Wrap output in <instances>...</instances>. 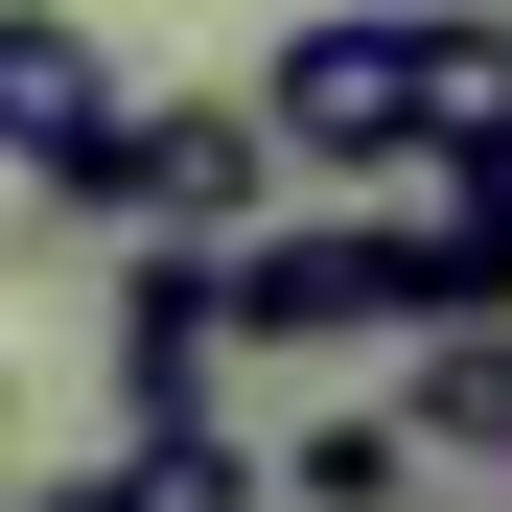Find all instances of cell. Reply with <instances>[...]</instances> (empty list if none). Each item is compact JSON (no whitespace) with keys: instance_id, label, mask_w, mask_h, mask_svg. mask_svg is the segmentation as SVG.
<instances>
[{"instance_id":"1","label":"cell","mask_w":512,"mask_h":512,"mask_svg":"<svg viewBox=\"0 0 512 512\" xmlns=\"http://www.w3.org/2000/svg\"><path fill=\"white\" fill-rule=\"evenodd\" d=\"M210 280H233V350H373L443 303L419 210H256V233H210Z\"/></svg>"},{"instance_id":"2","label":"cell","mask_w":512,"mask_h":512,"mask_svg":"<svg viewBox=\"0 0 512 512\" xmlns=\"http://www.w3.org/2000/svg\"><path fill=\"white\" fill-rule=\"evenodd\" d=\"M256 140H280V187H419V24L350 0V24H280L256 70Z\"/></svg>"},{"instance_id":"3","label":"cell","mask_w":512,"mask_h":512,"mask_svg":"<svg viewBox=\"0 0 512 512\" xmlns=\"http://www.w3.org/2000/svg\"><path fill=\"white\" fill-rule=\"evenodd\" d=\"M256 210H280V140H256V94H117L94 233H256Z\"/></svg>"},{"instance_id":"4","label":"cell","mask_w":512,"mask_h":512,"mask_svg":"<svg viewBox=\"0 0 512 512\" xmlns=\"http://www.w3.org/2000/svg\"><path fill=\"white\" fill-rule=\"evenodd\" d=\"M94 163H117V47L70 24V0H0V187L94 210Z\"/></svg>"},{"instance_id":"5","label":"cell","mask_w":512,"mask_h":512,"mask_svg":"<svg viewBox=\"0 0 512 512\" xmlns=\"http://www.w3.org/2000/svg\"><path fill=\"white\" fill-rule=\"evenodd\" d=\"M94 350H117V419H187V396L233 373V280H210V233H140V256H117V326H94Z\"/></svg>"},{"instance_id":"6","label":"cell","mask_w":512,"mask_h":512,"mask_svg":"<svg viewBox=\"0 0 512 512\" xmlns=\"http://www.w3.org/2000/svg\"><path fill=\"white\" fill-rule=\"evenodd\" d=\"M396 443H419V466H512V303H419Z\"/></svg>"},{"instance_id":"7","label":"cell","mask_w":512,"mask_h":512,"mask_svg":"<svg viewBox=\"0 0 512 512\" xmlns=\"http://www.w3.org/2000/svg\"><path fill=\"white\" fill-rule=\"evenodd\" d=\"M396 24H419V163L512 140V0H396Z\"/></svg>"},{"instance_id":"8","label":"cell","mask_w":512,"mask_h":512,"mask_svg":"<svg viewBox=\"0 0 512 512\" xmlns=\"http://www.w3.org/2000/svg\"><path fill=\"white\" fill-rule=\"evenodd\" d=\"M70 512H256V443H233V419L187 396V419H140V443H117L94 489H70Z\"/></svg>"},{"instance_id":"9","label":"cell","mask_w":512,"mask_h":512,"mask_svg":"<svg viewBox=\"0 0 512 512\" xmlns=\"http://www.w3.org/2000/svg\"><path fill=\"white\" fill-rule=\"evenodd\" d=\"M419 280H443V303H512V140L419 163Z\"/></svg>"},{"instance_id":"10","label":"cell","mask_w":512,"mask_h":512,"mask_svg":"<svg viewBox=\"0 0 512 512\" xmlns=\"http://www.w3.org/2000/svg\"><path fill=\"white\" fill-rule=\"evenodd\" d=\"M419 489H443V466H419L396 419H303V443H280V512H419Z\"/></svg>"},{"instance_id":"11","label":"cell","mask_w":512,"mask_h":512,"mask_svg":"<svg viewBox=\"0 0 512 512\" xmlns=\"http://www.w3.org/2000/svg\"><path fill=\"white\" fill-rule=\"evenodd\" d=\"M47 512H70V489H47Z\"/></svg>"}]
</instances>
